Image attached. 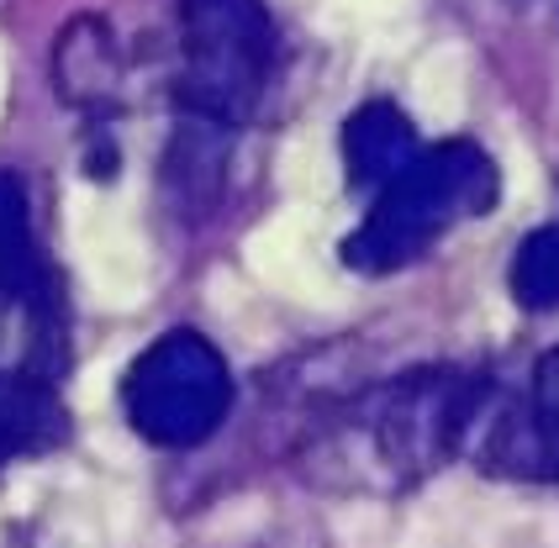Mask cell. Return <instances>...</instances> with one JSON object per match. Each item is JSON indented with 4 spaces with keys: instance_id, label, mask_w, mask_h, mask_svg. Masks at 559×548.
I'll list each match as a JSON object with an SVG mask.
<instances>
[{
    "instance_id": "obj_1",
    "label": "cell",
    "mask_w": 559,
    "mask_h": 548,
    "mask_svg": "<svg viewBox=\"0 0 559 548\" xmlns=\"http://www.w3.org/2000/svg\"><path fill=\"white\" fill-rule=\"evenodd\" d=\"M486 380L454 365H423L333 401L301 438V469L328 490L391 496L465 454Z\"/></svg>"
},
{
    "instance_id": "obj_2",
    "label": "cell",
    "mask_w": 559,
    "mask_h": 548,
    "mask_svg": "<svg viewBox=\"0 0 559 548\" xmlns=\"http://www.w3.org/2000/svg\"><path fill=\"white\" fill-rule=\"evenodd\" d=\"M497 195H501L497 158L480 143H469V138L433 143V148L417 153L391 184L374 190L370 216L343 238V264L359 274L406 270L449 227L491 212Z\"/></svg>"
},
{
    "instance_id": "obj_3",
    "label": "cell",
    "mask_w": 559,
    "mask_h": 548,
    "mask_svg": "<svg viewBox=\"0 0 559 548\" xmlns=\"http://www.w3.org/2000/svg\"><path fill=\"white\" fill-rule=\"evenodd\" d=\"M275 74L264 0H180V117L243 127Z\"/></svg>"
},
{
    "instance_id": "obj_4",
    "label": "cell",
    "mask_w": 559,
    "mask_h": 548,
    "mask_svg": "<svg viewBox=\"0 0 559 548\" xmlns=\"http://www.w3.org/2000/svg\"><path fill=\"white\" fill-rule=\"evenodd\" d=\"M127 422L154 449H195L233 412V374L217 343L190 327L154 337L122 380Z\"/></svg>"
},
{
    "instance_id": "obj_5",
    "label": "cell",
    "mask_w": 559,
    "mask_h": 548,
    "mask_svg": "<svg viewBox=\"0 0 559 548\" xmlns=\"http://www.w3.org/2000/svg\"><path fill=\"white\" fill-rule=\"evenodd\" d=\"M465 454L491 475L559 480V343L533 365V385L523 401L497 396V385H486Z\"/></svg>"
},
{
    "instance_id": "obj_6",
    "label": "cell",
    "mask_w": 559,
    "mask_h": 548,
    "mask_svg": "<svg viewBox=\"0 0 559 548\" xmlns=\"http://www.w3.org/2000/svg\"><path fill=\"white\" fill-rule=\"evenodd\" d=\"M423 153L417 127L396 100H365L348 122H343V169L354 190H380L402 175L406 164Z\"/></svg>"
},
{
    "instance_id": "obj_7",
    "label": "cell",
    "mask_w": 559,
    "mask_h": 548,
    "mask_svg": "<svg viewBox=\"0 0 559 548\" xmlns=\"http://www.w3.org/2000/svg\"><path fill=\"white\" fill-rule=\"evenodd\" d=\"M0 301L32 306V311L53 301V270L32 233L27 184L11 169H0Z\"/></svg>"
},
{
    "instance_id": "obj_8",
    "label": "cell",
    "mask_w": 559,
    "mask_h": 548,
    "mask_svg": "<svg viewBox=\"0 0 559 548\" xmlns=\"http://www.w3.org/2000/svg\"><path fill=\"white\" fill-rule=\"evenodd\" d=\"M53 80L59 95L74 106H111L122 85V59H117V37L95 16H74L53 43Z\"/></svg>"
},
{
    "instance_id": "obj_9",
    "label": "cell",
    "mask_w": 559,
    "mask_h": 548,
    "mask_svg": "<svg viewBox=\"0 0 559 548\" xmlns=\"http://www.w3.org/2000/svg\"><path fill=\"white\" fill-rule=\"evenodd\" d=\"M227 132L233 127L201 122V117H180V127H175V143H169V158H164V180H169V195L186 206V216H206L212 201L222 195Z\"/></svg>"
},
{
    "instance_id": "obj_10",
    "label": "cell",
    "mask_w": 559,
    "mask_h": 548,
    "mask_svg": "<svg viewBox=\"0 0 559 548\" xmlns=\"http://www.w3.org/2000/svg\"><path fill=\"white\" fill-rule=\"evenodd\" d=\"M63 432H69V417H63L53 385L16 374V369H0V464L22 454H43Z\"/></svg>"
},
{
    "instance_id": "obj_11",
    "label": "cell",
    "mask_w": 559,
    "mask_h": 548,
    "mask_svg": "<svg viewBox=\"0 0 559 548\" xmlns=\"http://www.w3.org/2000/svg\"><path fill=\"white\" fill-rule=\"evenodd\" d=\"M507 285L523 311H559V227H538L518 243Z\"/></svg>"
},
{
    "instance_id": "obj_12",
    "label": "cell",
    "mask_w": 559,
    "mask_h": 548,
    "mask_svg": "<svg viewBox=\"0 0 559 548\" xmlns=\"http://www.w3.org/2000/svg\"><path fill=\"white\" fill-rule=\"evenodd\" d=\"M259 548H328V538H322V527H311V522H290V527H280L275 538H264Z\"/></svg>"
}]
</instances>
